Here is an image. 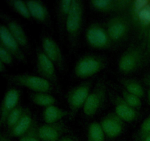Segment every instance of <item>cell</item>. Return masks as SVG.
Here are the masks:
<instances>
[{
    "label": "cell",
    "mask_w": 150,
    "mask_h": 141,
    "mask_svg": "<svg viewBox=\"0 0 150 141\" xmlns=\"http://www.w3.org/2000/svg\"><path fill=\"white\" fill-rule=\"evenodd\" d=\"M83 18V4L79 0H73V6L66 19V32L69 42L73 47L76 46L81 29Z\"/></svg>",
    "instance_id": "obj_1"
},
{
    "label": "cell",
    "mask_w": 150,
    "mask_h": 141,
    "mask_svg": "<svg viewBox=\"0 0 150 141\" xmlns=\"http://www.w3.org/2000/svg\"><path fill=\"white\" fill-rule=\"evenodd\" d=\"M5 77L10 82L25 87L35 93H49L53 90L51 82L41 76L30 73L7 74Z\"/></svg>",
    "instance_id": "obj_2"
},
{
    "label": "cell",
    "mask_w": 150,
    "mask_h": 141,
    "mask_svg": "<svg viewBox=\"0 0 150 141\" xmlns=\"http://www.w3.org/2000/svg\"><path fill=\"white\" fill-rule=\"evenodd\" d=\"M105 59L96 54H86L76 63L74 73L77 77L81 79L90 77L99 73L105 66Z\"/></svg>",
    "instance_id": "obj_3"
},
{
    "label": "cell",
    "mask_w": 150,
    "mask_h": 141,
    "mask_svg": "<svg viewBox=\"0 0 150 141\" xmlns=\"http://www.w3.org/2000/svg\"><path fill=\"white\" fill-rule=\"evenodd\" d=\"M85 37L87 43L97 49L109 48L112 43L106 29L98 23H93L88 26Z\"/></svg>",
    "instance_id": "obj_4"
},
{
    "label": "cell",
    "mask_w": 150,
    "mask_h": 141,
    "mask_svg": "<svg viewBox=\"0 0 150 141\" xmlns=\"http://www.w3.org/2000/svg\"><path fill=\"white\" fill-rule=\"evenodd\" d=\"M106 95V87L103 81H98L92 90L90 91L83 107L86 115L92 116L103 105Z\"/></svg>",
    "instance_id": "obj_5"
},
{
    "label": "cell",
    "mask_w": 150,
    "mask_h": 141,
    "mask_svg": "<svg viewBox=\"0 0 150 141\" xmlns=\"http://www.w3.org/2000/svg\"><path fill=\"white\" fill-rule=\"evenodd\" d=\"M91 88L92 82L88 81L75 86L68 91L67 94V101L72 115H76V113L83 107L91 91Z\"/></svg>",
    "instance_id": "obj_6"
},
{
    "label": "cell",
    "mask_w": 150,
    "mask_h": 141,
    "mask_svg": "<svg viewBox=\"0 0 150 141\" xmlns=\"http://www.w3.org/2000/svg\"><path fill=\"white\" fill-rule=\"evenodd\" d=\"M130 22L124 16H116L110 19L106 24V31L111 42L118 43L125 40L130 32Z\"/></svg>",
    "instance_id": "obj_7"
},
{
    "label": "cell",
    "mask_w": 150,
    "mask_h": 141,
    "mask_svg": "<svg viewBox=\"0 0 150 141\" xmlns=\"http://www.w3.org/2000/svg\"><path fill=\"white\" fill-rule=\"evenodd\" d=\"M142 61V51L136 46L130 47L120 57L118 67L123 73H130L137 70Z\"/></svg>",
    "instance_id": "obj_8"
},
{
    "label": "cell",
    "mask_w": 150,
    "mask_h": 141,
    "mask_svg": "<svg viewBox=\"0 0 150 141\" xmlns=\"http://www.w3.org/2000/svg\"><path fill=\"white\" fill-rule=\"evenodd\" d=\"M0 43L10 51L13 57L22 63H26V57L14 37L12 35L5 24L0 22Z\"/></svg>",
    "instance_id": "obj_9"
},
{
    "label": "cell",
    "mask_w": 150,
    "mask_h": 141,
    "mask_svg": "<svg viewBox=\"0 0 150 141\" xmlns=\"http://www.w3.org/2000/svg\"><path fill=\"white\" fill-rule=\"evenodd\" d=\"M37 70L41 77L47 79L51 83L58 84L55 65L45 55L42 49L37 51Z\"/></svg>",
    "instance_id": "obj_10"
},
{
    "label": "cell",
    "mask_w": 150,
    "mask_h": 141,
    "mask_svg": "<svg viewBox=\"0 0 150 141\" xmlns=\"http://www.w3.org/2000/svg\"><path fill=\"white\" fill-rule=\"evenodd\" d=\"M0 17L4 21V22L5 23V26H7L12 35L14 37L15 39L17 41L19 45L21 46V48L28 49L29 48V39H28L27 35L21 25L17 21H16L3 12L0 13Z\"/></svg>",
    "instance_id": "obj_11"
},
{
    "label": "cell",
    "mask_w": 150,
    "mask_h": 141,
    "mask_svg": "<svg viewBox=\"0 0 150 141\" xmlns=\"http://www.w3.org/2000/svg\"><path fill=\"white\" fill-rule=\"evenodd\" d=\"M100 123L105 135L110 138L120 136L124 130V121L115 113L105 115Z\"/></svg>",
    "instance_id": "obj_12"
},
{
    "label": "cell",
    "mask_w": 150,
    "mask_h": 141,
    "mask_svg": "<svg viewBox=\"0 0 150 141\" xmlns=\"http://www.w3.org/2000/svg\"><path fill=\"white\" fill-rule=\"evenodd\" d=\"M42 50L45 55L54 63V65L62 69L64 66V57L59 44L49 36L42 39Z\"/></svg>",
    "instance_id": "obj_13"
},
{
    "label": "cell",
    "mask_w": 150,
    "mask_h": 141,
    "mask_svg": "<svg viewBox=\"0 0 150 141\" xmlns=\"http://www.w3.org/2000/svg\"><path fill=\"white\" fill-rule=\"evenodd\" d=\"M21 97V92L16 88H12L7 90L0 105V118L1 123H4L7 115L12 110L18 107Z\"/></svg>",
    "instance_id": "obj_14"
},
{
    "label": "cell",
    "mask_w": 150,
    "mask_h": 141,
    "mask_svg": "<svg viewBox=\"0 0 150 141\" xmlns=\"http://www.w3.org/2000/svg\"><path fill=\"white\" fill-rule=\"evenodd\" d=\"M113 103L114 105V113L123 121L133 122L139 117L137 110L129 105L122 97L114 95L113 97Z\"/></svg>",
    "instance_id": "obj_15"
},
{
    "label": "cell",
    "mask_w": 150,
    "mask_h": 141,
    "mask_svg": "<svg viewBox=\"0 0 150 141\" xmlns=\"http://www.w3.org/2000/svg\"><path fill=\"white\" fill-rule=\"evenodd\" d=\"M62 123H45L38 126V133L41 141H59L64 132Z\"/></svg>",
    "instance_id": "obj_16"
},
{
    "label": "cell",
    "mask_w": 150,
    "mask_h": 141,
    "mask_svg": "<svg viewBox=\"0 0 150 141\" xmlns=\"http://www.w3.org/2000/svg\"><path fill=\"white\" fill-rule=\"evenodd\" d=\"M132 3L127 0H92L90 4L95 10L102 13H111L124 10Z\"/></svg>",
    "instance_id": "obj_17"
},
{
    "label": "cell",
    "mask_w": 150,
    "mask_h": 141,
    "mask_svg": "<svg viewBox=\"0 0 150 141\" xmlns=\"http://www.w3.org/2000/svg\"><path fill=\"white\" fill-rule=\"evenodd\" d=\"M32 114L28 109H25L23 115L16 125L9 129V135L15 137H21L30 129L33 125Z\"/></svg>",
    "instance_id": "obj_18"
},
{
    "label": "cell",
    "mask_w": 150,
    "mask_h": 141,
    "mask_svg": "<svg viewBox=\"0 0 150 141\" xmlns=\"http://www.w3.org/2000/svg\"><path fill=\"white\" fill-rule=\"evenodd\" d=\"M26 2L32 18L40 23H49V12L42 1L38 0H31V1H26Z\"/></svg>",
    "instance_id": "obj_19"
},
{
    "label": "cell",
    "mask_w": 150,
    "mask_h": 141,
    "mask_svg": "<svg viewBox=\"0 0 150 141\" xmlns=\"http://www.w3.org/2000/svg\"><path fill=\"white\" fill-rule=\"evenodd\" d=\"M69 115V112L51 105L44 109L42 116L45 123H55Z\"/></svg>",
    "instance_id": "obj_20"
},
{
    "label": "cell",
    "mask_w": 150,
    "mask_h": 141,
    "mask_svg": "<svg viewBox=\"0 0 150 141\" xmlns=\"http://www.w3.org/2000/svg\"><path fill=\"white\" fill-rule=\"evenodd\" d=\"M120 83L125 88V90L127 91L130 93L136 95L139 98L144 96V90L142 84L137 80L133 79H125L123 78L120 80Z\"/></svg>",
    "instance_id": "obj_21"
},
{
    "label": "cell",
    "mask_w": 150,
    "mask_h": 141,
    "mask_svg": "<svg viewBox=\"0 0 150 141\" xmlns=\"http://www.w3.org/2000/svg\"><path fill=\"white\" fill-rule=\"evenodd\" d=\"M31 101L35 104L45 107L54 105L57 99L48 93H32L29 95Z\"/></svg>",
    "instance_id": "obj_22"
},
{
    "label": "cell",
    "mask_w": 150,
    "mask_h": 141,
    "mask_svg": "<svg viewBox=\"0 0 150 141\" xmlns=\"http://www.w3.org/2000/svg\"><path fill=\"white\" fill-rule=\"evenodd\" d=\"M105 133L98 122H92L88 127V141H104Z\"/></svg>",
    "instance_id": "obj_23"
},
{
    "label": "cell",
    "mask_w": 150,
    "mask_h": 141,
    "mask_svg": "<svg viewBox=\"0 0 150 141\" xmlns=\"http://www.w3.org/2000/svg\"><path fill=\"white\" fill-rule=\"evenodd\" d=\"M73 0H62L58 3L57 15L61 24H65L66 19L73 6Z\"/></svg>",
    "instance_id": "obj_24"
},
{
    "label": "cell",
    "mask_w": 150,
    "mask_h": 141,
    "mask_svg": "<svg viewBox=\"0 0 150 141\" xmlns=\"http://www.w3.org/2000/svg\"><path fill=\"white\" fill-rule=\"evenodd\" d=\"M7 3L16 13L23 18L26 19H30L32 18L26 1L21 0H9Z\"/></svg>",
    "instance_id": "obj_25"
},
{
    "label": "cell",
    "mask_w": 150,
    "mask_h": 141,
    "mask_svg": "<svg viewBox=\"0 0 150 141\" xmlns=\"http://www.w3.org/2000/svg\"><path fill=\"white\" fill-rule=\"evenodd\" d=\"M133 17L142 25L149 26L150 25V4H147L141 10L133 13Z\"/></svg>",
    "instance_id": "obj_26"
},
{
    "label": "cell",
    "mask_w": 150,
    "mask_h": 141,
    "mask_svg": "<svg viewBox=\"0 0 150 141\" xmlns=\"http://www.w3.org/2000/svg\"><path fill=\"white\" fill-rule=\"evenodd\" d=\"M23 111H24V109L22 108L21 106H18L14 110L10 112V114L7 115L5 123H4L7 125L9 129H11L12 127H13L17 123V122L18 121L19 119L21 118V117L23 115Z\"/></svg>",
    "instance_id": "obj_27"
},
{
    "label": "cell",
    "mask_w": 150,
    "mask_h": 141,
    "mask_svg": "<svg viewBox=\"0 0 150 141\" xmlns=\"http://www.w3.org/2000/svg\"><path fill=\"white\" fill-rule=\"evenodd\" d=\"M122 94V98L129 105H130L132 107L136 109V110L141 108V107H142V100H141V98H139L137 95L130 93L125 90H123Z\"/></svg>",
    "instance_id": "obj_28"
},
{
    "label": "cell",
    "mask_w": 150,
    "mask_h": 141,
    "mask_svg": "<svg viewBox=\"0 0 150 141\" xmlns=\"http://www.w3.org/2000/svg\"><path fill=\"white\" fill-rule=\"evenodd\" d=\"M38 125L35 122H34L33 125L30 128L29 131L25 135L21 137L19 141H41L38 136Z\"/></svg>",
    "instance_id": "obj_29"
},
{
    "label": "cell",
    "mask_w": 150,
    "mask_h": 141,
    "mask_svg": "<svg viewBox=\"0 0 150 141\" xmlns=\"http://www.w3.org/2000/svg\"><path fill=\"white\" fill-rule=\"evenodd\" d=\"M13 58L14 57L10 51L0 43V60L4 64L10 65L13 63Z\"/></svg>",
    "instance_id": "obj_30"
},
{
    "label": "cell",
    "mask_w": 150,
    "mask_h": 141,
    "mask_svg": "<svg viewBox=\"0 0 150 141\" xmlns=\"http://www.w3.org/2000/svg\"><path fill=\"white\" fill-rule=\"evenodd\" d=\"M150 133V115L142 122L140 127V137Z\"/></svg>",
    "instance_id": "obj_31"
},
{
    "label": "cell",
    "mask_w": 150,
    "mask_h": 141,
    "mask_svg": "<svg viewBox=\"0 0 150 141\" xmlns=\"http://www.w3.org/2000/svg\"><path fill=\"white\" fill-rule=\"evenodd\" d=\"M59 141H76L73 138L70 137H64L62 139H60Z\"/></svg>",
    "instance_id": "obj_32"
},
{
    "label": "cell",
    "mask_w": 150,
    "mask_h": 141,
    "mask_svg": "<svg viewBox=\"0 0 150 141\" xmlns=\"http://www.w3.org/2000/svg\"><path fill=\"white\" fill-rule=\"evenodd\" d=\"M141 140L142 141H150V133L148 135H145V136L142 137H141Z\"/></svg>",
    "instance_id": "obj_33"
},
{
    "label": "cell",
    "mask_w": 150,
    "mask_h": 141,
    "mask_svg": "<svg viewBox=\"0 0 150 141\" xmlns=\"http://www.w3.org/2000/svg\"><path fill=\"white\" fill-rule=\"evenodd\" d=\"M144 82L146 84V85H149V86L150 87V73L149 74H148L147 76H145Z\"/></svg>",
    "instance_id": "obj_34"
},
{
    "label": "cell",
    "mask_w": 150,
    "mask_h": 141,
    "mask_svg": "<svg viewBox=\"0 0 150 141\" xmlns=\"http://www.w3.org/2000/svg\"><path fill=\"white\" fill-rule=\"evenodd\" d=\"M5 70V66H4V63H2V62L0 60V73L1 72H3Z\"/></svg>",
    "instance_id": "obj_35"
},
{
    "label": "cell",
    "mask_w": 150,
    "mask_h": 141,
    "mask_svg": "<svg viewBox=\"0 0 150 141\" xmlns=\"http://www.w3.org/2000/svg\"><path fill=\"white\" fill-rule=\"evenodd\" d=\"M1 141H12V140L10 139V138L7 137V136H5V135H3V136L1 137Z\"/></svg>",
    "instance_id": "obj_36"
},
{
    "label": "cell",
    "mask_w": 150,
    "mask_h": 141,
    "mask_svg": "<svg viewBox=\"0 0 150 141\" xmlns=\"http://www.w3.org/2000/svg\"><path fill=\"white\" fill-rule=\"evenodd\" d=\"M147 97H148V100H149V102L150 103V89H149L147 92Z\"/></svg>",
    "instance_id": "obj_37"
},
{
    "label": "cell",
    "mask_w": 150,
    "mask_h": 141,
    "mask_svg": "<svg viewBox=\"0 0 150 141\" xmlns=\"http://www.w3.org/2000/svg\"><path fill=\"white\" fill-rule=\"evenodd\" d=\"M1 118H0V127H1ZM1 132H0V141H1Z\"/></svg>",
    "instance_id": "obj_38"
},
{
    "label": "cell",
    "mask_w": 150,
    "mask_h": 141,
    "mask_svg": "<svg viewBox=\"0 0 150 141\" xmlns=\"http://www.w3.org/2000/svg\"><path fill=\"white\" fill-rule=\"evenodd\" d=\"M149 41H150V29H149Z\"/></svg>",
    "instance_id": "obj_39"
}]
</instances>
